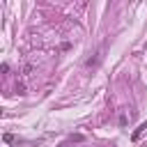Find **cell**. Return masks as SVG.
I'll return each instance as SVG.
<instances>
[{
  "label": "cell",
  "instance_id": "obj_1",
  "mask_svg": "<svg viewBox=\"0 0 147 147\" xmlns=\"http://www.w3.org/2000/svg\"><path fill=\"white\" fill-rule=\"evenodd\" d=\"M145 129H147V122H145V124H142V126H140V129H138V131H136V133H133V138H138V136H140V133H142V131H145Z\"/></svg>",
  "mask_w": 147,
  "mask_h": 147
}]
</instances>
